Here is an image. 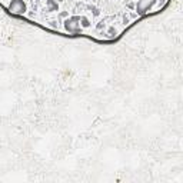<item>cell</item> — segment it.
I'll use <instances>...</instances> for the list:
<instances>
[{"instance_id":"3","label":"cell","mask_w":183,"mask_h":183,"mask_svg":"<svg viewBox=\"0 0 183 183\" xmlns=\"http://www.w3.org/2000/svg\"><path fill=\"white\" fill-rule=\"evenodd\" d=\"M79 19H80L79 16H73V17H70L69 20H66V23H65L66 29H67L69 32H77L79 30V23H76V22H77Z\"/></svg>"},{"instance_id":"2","label":"cell","mask_w":183,"mask_h":183,"mask_svg":"<svg viewBox=\"0 0 183 183\" xmlns=\"http://www.w3.org/2000/svg\"><path fill=\"white\" fill-rule=\"evenodd\" d=\"M9 10L13 14H22L26 12V3L23 0H12L10 6H9Z\"/></svg>"},{"instance_id":"1","label":"cell","mask_w":183,"mask_h":183,"mask_svg":"<svg viewBox=\"0 0 183 183\" xmlns=\"http://www.w3.org/2000/svg\"><path fill=\"white\" fill-rule=\"evenodd\" d=\"M156 3V0H137L136 4V12L139 14H145L153 7V4Z\"/></svg>"}]
</instances>
